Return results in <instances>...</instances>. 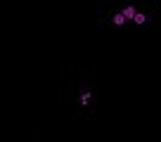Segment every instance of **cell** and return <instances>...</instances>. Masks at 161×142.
Listing matches in <instances>:
<instances>
[{"label": "cell", "mask_w": 161, "mask_h": 142, "mask_svg": "<svg viewBox=\"0 0 161 142\" xmlns=\"http://www.w3.org/2000/svg\"><path fill=\"white\" fill-rule=\"evenodd\" d=\"M121 14L126 17V19H133V17H135V7H126V10L121 12Z\"/></svg>", "instance_id": "obj_1"}, {"label": "cell", "mask_w": 161, "mask_h": 142, "mask_svg": "<svg viewBox=\"0 0 161 142\" xmlns=\"http://www.w3.org/2000/svg\"><path fill=\"white\" fill-rule=\"evenodd\" d=\"M123 21H126L123 14H114V24H123Z\"/></svg>", "instance_id": "obj_2"}, {"label": "cell", "mask_w": 161, "mask_h": 142, "mask_svg": "<svg viewBox=\"0 0 161 142\" xmlns=\"http://www.w3.org/2000/svg\"><path fill=\"white\" fill-rule=\"evenodd\" d=\"M133 19H135L137 24H145V19H147V17H145V14H137V12H135V17H133Z\"/></svg>", "instance_id": "obj_3"}]
</instances>
